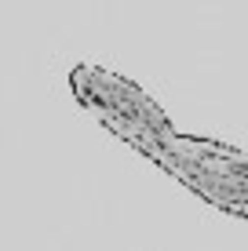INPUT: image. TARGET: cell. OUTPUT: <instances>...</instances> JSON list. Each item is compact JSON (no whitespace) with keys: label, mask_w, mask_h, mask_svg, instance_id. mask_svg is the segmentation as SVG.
Instances as JSON below:
<instances>
[{"label":"cell","mask_w":248,"mask_h":251,"mask_svg":"<svg viewBox=\"0 0 248 251\" xmlns=\"http://www.w3.org/2000/svg\"><path fill=\"white\" fill-rule=\"evenodd\" d=\"M157 168H165L179 178L190 193L237 219H248V153L237 146L216 142V138H190L172 135L153 157Z\"/></svg>","instance_id":"7a4b0ae2"},{"label":"cell","mask_w":248,"mask_h":251,"mask_svg":"<svg viewBox=\"0 0 248 251\" xmlns=\"http://www.w3.org/2000/svg\"><path fill=\"white\" fill-rule=\"evenodd\" d=\"M70 91L110 135H117L132 150H139L146 160L157 157V150L175 135L165 109L135 80L113 73V69H102L91 62L73 66L70 69Z\"/></svg>","instance_id":"6da1fadb"}]
</instances>
